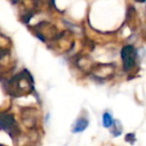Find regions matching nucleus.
Here are the masks:
<instances>
[{
	"label": "nucleus",
	"mask_w": 146,
	"mask_h": 146,
	"mask_svg": "<svg viewBox=\"0 0 146 146\" xmlns=\"http://www.w3.org/2000/svg\"><path fill=\"white\" fill-rule=\"evenodd\" d=\"M113 118H112V115L109 113V112H104L103 116H102V123H103V126L105 128H110L112 125H113Z\"/></svg>",
	"instance_id": "20e7f679"
},
{
	"label": "nucleus",
	"mask_w": 146,
	"mask_h": 146,
	"mask_svg": "<svg viewBox=\"0 0 146 146\" xmlns=\"http://www.w3.org/2000/svg\"><path fill=\"white\" fill-rule=\"evenodd\" d=\"M136 2H139V3H143V2H145L146 0H135Z\"/></svg>",
	"instance_id": "0eeeda50"
},
{
	"label": "nucleus",
	"mask_w": 146,
	"mask_h": 146,
	"mask_svg": "<svg viewBox=\"0 0 146 146\" xmlns=\"http://www.w3.org/2000/svg\"><path fill=\"white\" fill-rule=\"evenodd\" d=\"M0 146H5V145H2V144H0Z\"/></svg>",
	"instance_id": "6e6552de"
},
{
	"label": "nucleus",
	"mask_w": 146,
	"mask_h": 146,
	"mask_svg": "<svg viewBox=\"0 0 146 146\" xmlns=\"http://www.w3.org/2000/svg\"><path fill=\"white\" fill-rule=\"evenodd\" d=\"M113 129H112V134H113L114 136H119L120 134L122 133V126H121V123H120L119 121H114L113 122Z\"/></svg>",
	"instance_id": "39448f33"
},
{
	"label": "nucleus",
	"mask_w": 146,
	"mask_h": 146,
	"mask_svg": "<svg viewBox=\"0 0 146 146\" xmlns=\"http://www.w3.org/2000/svg\"><path fill=\"white\" fill-rule=\"evenodd\" d=\"M88 125H89V121H88L86 118L80 117L76 120L74 125H73L72 132L73 133H79V132H82L88 127Z\"/></svg>",
	"instance_id": "7ed1b4c3"
},
{
	"label": "nucleus",
	"mask_w": 146,
	"mask_h": 146,
	"mask_svg": "<svg viewBox=\"0 0 146 146\" xmlns=\"http://www.w3.org/2000/svg\"><path fill=\"white\" fill-rule=\"evenodd\" d=\"M125 140L127 142H130V143H134V141H135V135L133 133L127 134L125 137Z\"/></svg>",
	"instance_id": "423d86ee"
},
{
	"label": "nucleus",
	"mask_w": 146,
	"mask_h": 146,
	"mask_svg": "<svg viewBox=\"0 0 146 146\" xmlns=\"http://www.w3.org/2000/svg\"><path fill=\"white\" fill-rule=\"evenodd\" d=\"M0 129L8 133L12 138L18 135L20 131L14 116L7 113H0Z\"/></svg>",
	"instance_id": "f257e3e1"
},
{
	"label": "nucleus",
	"mask_w": 146,
	"mask_h": 146,
	"mask_svg": "<svg viewBox=\"0 0 146 146\" xmlns=\"http://www.w3.org/2000/svg\"><path fill=\"white\" fill-rule=\"evenodd\" d=\"M120 55H121L122 62H123L124 70L128 71L133 68L134 65H135L136 55H137L134 47L132 45H126L121 49Z\"/></svg>",
	"instance_id": "f03ea898"
}]
</instances>
